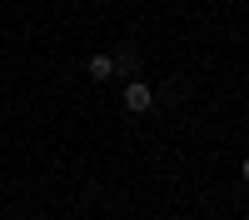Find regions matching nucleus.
<instances>
[{"label":"nucleus","instance_id":"obj_2","mask_svg":"<svg viewBox=\"0 0 249 220\" xmlns=\"http://www.w3.org/2000/svg\"><path fill=\"white\" fill-rule=\"evenodd\" d=\"M85 70H90V80H110L115 75V55H90Z\"/></svg>","mask_w":249,"mask_h":220},{"label":"nucleus","instance_id":"obj_3","mask_svg":"<svg viewBox=\"0 0 249 220\" xmlns=\"http://www.w3.org/2000/svg\"><path fill=\"white\" fill-rule=\"evenodd\" d=\"M135 65H140V55H135V50H124V55H115V70H135Z\"/></svg>","mask_w":249,"mask_h":220},{"label":"nucleus","instance_id":"obj_4","mask_svg":"<svg viewBox=\"0 0 249 220\" xmlns=\"http://www.w3.org/2000/svg\"><path fill=\"white\" fill-rule=\"evenodd\" d=\"M244 180H249V160H244Z\"/></svg>","mask_w":249,"mask_h":220},{"label":"nucleus","instance_id":"obj_1","mask_svg":"<svg viewBox=\"0 0 249 220\" xmlns=\"http://www.w3.org/2000/svg\"><path fill=\"white\" fill-rule=\"evenodd\" d=\"M155 105V90L144 85V80H130V85H124V110H135V115H144Z\"/></svg>","mask_w":249,"mask_h":220}]
</instances>
